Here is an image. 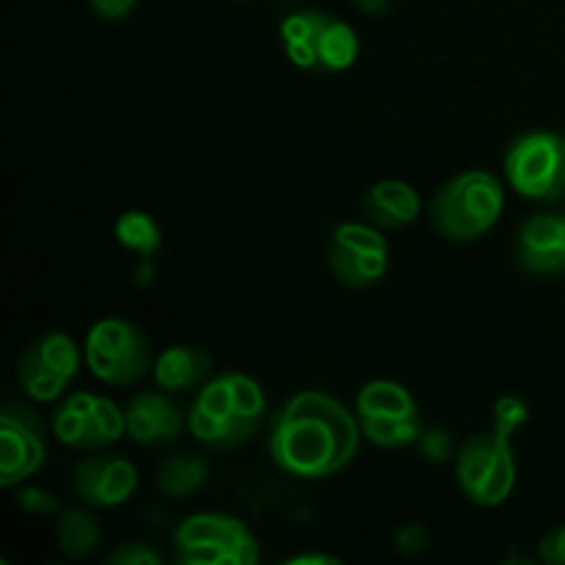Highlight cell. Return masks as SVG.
<instances>
[{
	"label": "cell",
	"instance_id": "6da1fadb",
	"mask_svg": "<svg viewBox=\"0 0 565 565\" xmlns=\"http://www.w3.org/2000/svg\"><path fill=\"white\" fill-rule=\"evenodd\" d=\"M362 428L337 397L307 390L292 395L270 423L268 450L281 472L323 480L356 458Z\"/></svg>",
	"mask_w": 565,
	"mask_h": 565
},
{
	"label": "cell",
	"instance_id": "2e32d148",
	"mask_svg": "<svg viewBox=\"0 0 565 565\" xmlns=\"http://www.w3.org/2000/svg\"><path fill=\"white\" fill-rule=\"evenodd\" d=\"M364 221L375 224L379 230H406L423 213V199L417 188L403 180H381L367 188L362 199Z\"/></svg>",
	"mask_w": 565,
	"mask_h": 565
},
{
	"label": "cell",
	"instance_id": "4fadbf2b",
	"mask_svg": "<svg viewBox=\"0 0 565 565\" xmlns=\"http://www.w3.org/2000/svg\"><path fill=\"white\" fill-rule=\"evenodd\" d=\"M72 489L92 508H119L138 489V469L121 456L83 458L72 475Z\"/></svg>",
	"mask_w": 565,
	"mask_h": 565
},
{
	"label": "cell",
	"instance_id": "7c38bea8",
	"mask_svg": "<svg viewBox=\"0 0 565 565\" xmlns=\"http://www.w3.org/2000/svg\"><path fill=\"white\" fill-rule=\"evenodd\" d=\"M44 461L47 439L42 417L22 403H6L0 412V486H20L33 478Z\"/></svg>",
	"mask_w": 565,
	"mask_h": 565
},
{
	"label": "cell",
	"instance_id": "cb8c5ba5",
	"mask_svg": "<svg viewBox=\"0 0 565 565\" xmlns=\"http://www.w3.org/2000/svg\"><path fill=\"white\" fill-rule=\"evenodd\" d=\"M108 565H160L163 557L147 544V541H125V544L116 546L108 557H105Z\"/></svg>",
	"mask_w": 565,
	"mask_h": 565
},
{
	"label": "cell",
	"instance_id": "277c9868",
	"mask_svg": "<svg viewBox=\"0 0 565 565\" xmlns=\"http://www.w3.org/2000/svg\"><path fill=\"white\" fill-rule=\"evenodd\" d=\"M516 472L511 439L494 428L472 434L456 450V483L478 508H497L511 500Z\"/></svg>",
	"mask_w": 565,
	"mask_h": 565
},
{
	"label": "cell",
	"instance_id": "ac0fdd59",
	"mask_svg": "<svg viewBox=\"0 0 565 565\" xmlns=\"http://www.w3.org/2000/svg\"><path fill=\"white\" fill-rule=\"evenodd\" d=\"M326 17H329V11L303 9L281 20V47H285V55L290 58V64H296L298 70H318L315 42H318V33L323 28Z\"/></svg>",
	"mask_w": 565,
	"mask_h": 565
},
{
	"label": "cell",
	"instance_id": "603a6c76",
	"mask_svg": "<svg viewBox=\"0 0 565 565\" xmlns=\"http://www.w3.org/2000/svg\"><path fill=\"white\" fill-rule=\"evenodd\" d=\"M530 419V406L516 395H502L494 403V430L511 439L516 430H522Z\"/></svg>",
	"mask_w": 565,
	"mask_h": 565
},
{
	"label": "cell",
	"instance_id": "d4e9b609",
	"mask_svg": "<svg viewBox=\"0 0 565 565\" xmlns=\"http://www.w3.org/2000/svg\"><path fill=\"white\" fill-rule=\"evenodd\" d=\"M417 447H419V452H423V456L434 463H445V461H450V458H456V445H452V436L441 428H428V430L423 428V434H419V439H417Z\"/></svg>",
	"mask_w": 565,
	"mask_h": 565
},
{
	"label": "cell",
	"instance_id": "9a60e30c",
	"mask_svg": "<svg viewBox=\"0 0 565 565\" xmlns=\"http://www.w3.org/2000/svg\"><path fill=\"white\" fill-rule=\"evenodd\" d=\"M127 436L141 447H160L182 434V414L163 392H138L125 408Z\"/></svg>",
	"mask_w": 565,
	"mask_h": 565
},
{
	"label": "cell",
	"instance_id": "3957f363",
	"mask_svg": "<svg viewBox=\"0 0 565 565\" xmlns=\"http://www.w3.org/2000/svg\"><path fill=\"white\" fill-rule=\"evenodd\" d=\"M505 210V188L494 174L469 169L447 180L430 202V226L452 243L489 235Z\"/></svg>",
	"mask_w": 565,
	"mask_h": 565
},
{
	"label": "cell",
	"instance_id": "7a4b0ae2",
	"mask_svg": "<svg viewBox=\"0 0 565 565\" xmlns=\"http://www.w3.org/2000/svg\"><path fill=\"white\" fill-rule=\"evenodd\" d=\"M265 408V392L252 375L224 373L199 392L188 412V428L202 445L230 450L257 434Z\"/></svg>",
	"mask_w": 565,
	"mask_h": 565
},
{
	"label": "cell",
	"instance_id": "f1b7e54d",
	"mask_svg": "<svg viewBox=\"0 0 565 565\" xmlns=\"http://www.w3.org/2000/svg\"><path fill=\"white\" fill-rule=\"evenodd\" d=\"M138 0H88L94 14L105 22H121L132 14Z\"/></svg>",
	"mask_w": 565,
	"mask_h": 565
},
{
	"label": "cell",
	"instance_id": "30bf717a",
	"mask_svg": "<svg viewBox=\"0 0 565 565\" xmlns=\"http://www.w3.org/2000/svg\"><path fill=\"white\" fill-rule=\"evenodd\" d=\"M53 434L75 450H103L127 434L125 412L105 395L72 392L53 412Z\"/></svg>",
	"mask_w": 565,
	"mask_h": 565
},
{
	"label": "cell",
	"instance_id": "5b68a950",
	"mask_svg": "<svg viewBox=\"0 0 565 565\" xmlns=\"http://www.w3.org/2000/svg\"><path fill=\"white\" fill-rule=\"evenodd\" d=\"M252 530L226 513H193L174 530L177 565H257Z\"/></svg>",
	"mask_w": 565,
	"mask_h": 565
},
{
	"label": "cell",
	"instance_id": "8fae6325",
	"mask_svg": "<svg viewBox=\"0 0 565 565\" xmlns=\"http://www.w3.org/2000/svg\"><path fill=\"white\" fill-rule=\"evenodd\" d=\"M81 370V351L75 340L61 331L36 337L17 362V381L36 403H53L66 392Z\"/></svg>",
	"mask_w": 565,
	"mask_h": 565
},
{
	"label": "cell",
	"instance_id": "f546056e",
	"mask_svg": "<svg viewBox=\"0 0 565 565\" xmlns=\"http://www.w3.org/2000/svg\"><path fill=\"white\" fill-rule=\"evenodd\" d=\"M348 3L367 17H384L386 11H392L395 0H348Z\"/></svg>",
	"mask_w": 565,
	"mask_h": 565
},
{
	"label": "cell",
	"instance_id": "52a82bcc",
	"mask_svg": "<svg viewBox=\"0 0 565 565\" xmlns=\"http://www.w3.org/2000/svg\"><path fill=\"white\" fill-rule=\"evenodd\" d=\"M83 356L94 379L110 386L138 384L152 367L147 334L127 318L97 320L83 342Z\"/></svg>",
	"mask_w": 565,
	"mask_h": 565
},
{
	"label": "cell",
	"instance_id": "4316f807",
	"mask_svg": "<svg viewBox=\"0 0 565 565\" xmlns=\"http://www.w3.org/2000/svg\"><path fill=\"white\" fill-rule=\"evenodd\" d=\"M425 546H428V530H425L423 524H406V527L397 530L395 550L401 552V555L414 557L419 555V552H425Z\"/></svg>",
	"mask_w": 565,
	"mask_h": 565
},
{
	"label": "cell",
	"instance_id": "484cf974",
	"mask_svg": "<svg viewBox=\"0 0 565 565\" xmlns=\"http://www.w3.org/2000/svg\"><path fill=\"white\" fill-rule=\"evenodd\" d=\"M17 508H22L31 516H55L61 511L58 500L50 491L36 489V486H22L17 491Z\"/></svg>",
	"mask_w": 565,
	"mask_h": 565
},
{
	"label": "cell",
	"instance_id": "4dcf8cb0",
	"mask_svg": "<svg viewBox=\"0 0 565 565\" xmlns=\"http://www.w3.org/2000/svg\"><path fill=\"white\" fill-rule=\"evenodd\" d=\"M342 561L334 555H318V552H307V555L287 557L285 565H340Z\"/></svg>",
	"mask_w": 565,
	"mask_h": 565
},
{
	"label": "cell",
	"instance_id": "ffe728a7",
	"mask_svg": "<svg viewBox=\"0 0 565 565\" xmlns=\"http://www.w3.org/2000/svg\"><path fill=\"white\" fill-rule=\"evenodd\" d=\"M103 530L99 522L83 508H66L55 522V541H58L61 555L70 561H81V557L92 555L97 550Z\"/></svg>",
	"mask_w": 565,
	"mask_h": 565
},
{
	"label": "cell",
	"instance_id": "5bb4252c",
	"mask_svg": "<svg viewBox=\"0 0 565 565\" xmlns=\"http://www.w3.org/2000/svg\"><path fill=\"white\" fill-rule=\"evenodd\" d=\"M513 257L527 274H565V213H535L524 218L516 232Z\"/></svg>",
	"mask_w": 565,
	"mask_h": 565
},
{
	"label": "cell",
	"instance_id": "9c48e42d",
	"mask_svg": "<svg viewBox=\"0 0 565 565\" xmlns=\"http://www.w3.org/2000/svg\"><path fill=\"white\" fill-rule=\"evenodd\" d=\"M326 263L342 287L367 290L390 270V243L370 221H345L331 232Z\"/></svg>",
	"mask_w": 565,
	"mask_h": 565
},
{
	"label": "cell",
	"instance_id": "7402d4cb",
	"mask_svg": "<svg viewBox=\"0 0 565 565\" xmlns=\"http://www.w3.org/2000/svg\"><path fill=\"white\" fill-rule=\"evenodd\" d=\"M114 235L119 241L121 248H127L130 254H138V257L149 259L158 254L160 248V226L158 221L152 218L143 210H125V213L116 218Z\"/></svg>",
	"mask_w": 565,
	"mask_h": 565
},
{
	"label": "cell",
	"instance_id": "d6986e66",
	"mask_svg": "<svg viewBox=\"0 0 565 565\" xmlns=\"http://www.w3.org/2000/svg\"><path fill=\"white\" fill-rule=\"evenodd\" d=\"M359 58V36L345 20L329 14L315 42V61L320 72H345Z\"/></svg>",
	"mask_w": 565,
	"mask_h": 565
},
{
	"label": "cell",
	"instance_id": "e0dca14e",
	"mask_svg": "<svg viewBox=\"0 0 565 565\" xmlns=\"http://www.w3.org/2000/svg\"><path fill=\"white\" fill-rule=\"evenodd\" d=\"M213 367V359L199 345H171L154 359V384L163 392H188L204 384Z\"/></svg>",
	"mask_w": 565,
	"mask_h": 565
},
{
	"label": "cell",
	"instance_id": "8992f818",
	"mask_svg": "<svg viewBox=\"0 0 565 565\" xmlns=\"http://www.w3.org/2000/svg\"><path fill=\"white\" fill-rule=\"evenodd\" d=\"M508 185L522 199L555 204L565 199V138L552 130H530L513 138L505 152Z\"/></svg>",
	"mask_w": 565,
	"mask_h": 565
},
{
	"label": "cell",
	"instance_id": "44dd1931",
	"mask_svg": "<svg viewBox=\"0 0 565 565\" xmlns=\"http://www.w3.org/2000/svg\"><path fill=\"white\" fill-rule=\"evenodd\" d=\"M207 461L199 456H171L166 458L163 463L154 472V486L163 491L166 497H174V500H182V497H191L207 483Z\"/></svg>",
	"mask_w": 565,
	"mask_h": 565
},
{
	"label": "cell",
	"instance_id": "83f0119b",
	"mask_svg": "<svg viewBox=\"0 0 565 565\" xmlns=\"http://www.w3.org/2000/svg\"><path fill=\"white\" fill-rule=\"evenodd\" d=\"M539 561L546 565H565V524L550 530L539 541Z\"/></svg>",
	"mask_w": 565,
	"mask_h": 565
},
{
	"label": "cell",
	"instance_id": "ba28073f",
	"mask_svg": "<svg viewBox=\"0 0 565 565\" xmlns=\"http://www.w3.org/2000/svg\"><path fill=\"white\" fill-rule=\"evenodd\" d=\"M356 419L362 436L381 450L417 445L423 417L412 392L390 379L370 381L356 395Z\"/></svg>",
	"mask_w": 565,
	"mask_h": 565
}]
</instances>
